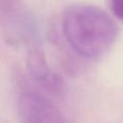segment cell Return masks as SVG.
Listing matches in <instances>:
<instances>
[{
    "label": "cell",
    "instance_id": "277c9868",
    "mask_svg": "<svg viewBox=\"0 0 123 123\" xmlns=\"http://www.w3.org/2000/svg\"><path fill=\"white\" fill-rule=\"evenodd\" d=\"M17 0H0V15L9 14L13 11Z\"/></svg>",
    "mask_w": 123,
    "mask_h": 123
},
{
    "label": "cell",
    "instance_id": "5b68a950",
    "mask_svg": "<svg viewBox=\"0 0 123 123\" xmlns=\"http://www.w3.org/2000/svg\"><path fill=\"white\" fill-rule=\"evenodd\" d=\"M111 10L114 15L123 21V0H111Z\"/></svg>",
    "mask_w": 123,
    "mask_h": 123
},
{
    "label": "cell",
    "instance_id": "6da1fadb",
    "mask_svg": "<svg viewBox=\"0 0 123 123\" xmlns=\"http://www.w3.org/2000/svg\"><path fill=\"white\" fill-rule=\"evenodd\" d=\"M62 32L70 47L81 57L97 60L105 56L118 37V27L102 9L73 4L62 14Z\"/></svg>",
    "mask_w": 123,
    "mask_h": 123
},
{
    "label": "cell",
    "instance_id": "7a4b0ae2",
    "mask_svg": "<svg viewBox=\"0 0 123 123\" xmlns=\"http://www.w3.org/2000/svg\"><path fill=\"white\" fill-rule=\"evenodd\" d=\"M17 111L21 123H66L65 117L56 105L32 89L19 92Z\"/></svg>",
    "mask_w": 123,
    "mask_h": 123
},
{
    "label": "cell",
    "instance_id": "3957f363",
    "mask_svg": "<svg viewBox=\"0 0 123 123\" xmlns=\"http://www.w3.org/2000/svg\"><path fill=\"white\" fill-rule=\"evenodd\" d=\"M26 66L30 77L41 87L56 95L63 93L65 86L62 78L50 67L45 54L40 48L33 47L29 50Z\"/></svg>",
    "mask_w": 123,
    "mask_h": 123
}]
</instances>
